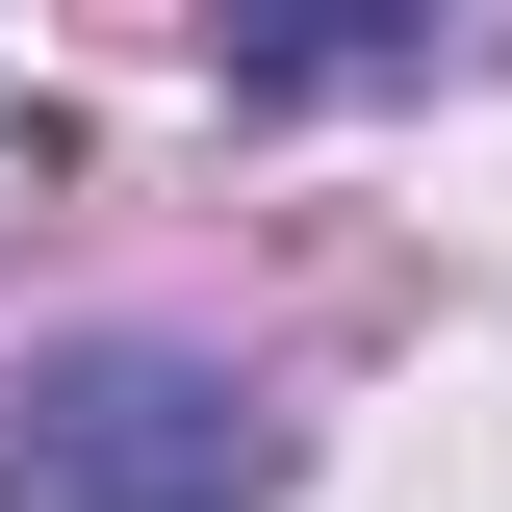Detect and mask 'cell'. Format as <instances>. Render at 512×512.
<instances>
[{"mask_svg":"<svg viewBox=\"0 0 512 512\" xmlns=\"http://www.w3.org/2000/svg\"><path fill=\"white\" fill-rule=\"evenodd\" d=\"M256 487H282V436L154 333H103V359H52L0 410V512H256Z\"/></svg>","mask_w":512,"mask_h":512,"instance_id":"1","label":"cell"}]
</instances>
